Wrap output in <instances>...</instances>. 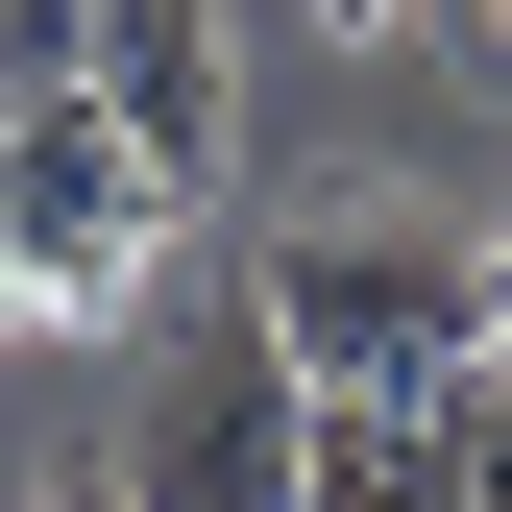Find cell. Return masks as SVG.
Listing matches in <instances>:
<instances>
[{
	"mask_svg": "<svg viewBox=\"0 0 512 512\" xmlns=\"http://www.w3.org/2000/svg\"><path fill=\"white\" fill-rule=\"evenodd\" d=\"M244 293H269V342L317 391H439V366H488V220H439V196H293L244 244Z\"/></svg>",
	"mask_w": 512,
	"mask_h": 512,
	"instance_id": "obj_1",
	"label": "cell"
},
{
	"mask_svg": "<svg viewBox=\"0 0 512 512\" xmlns=\"http://www.w3.org/2000/svg\"><path fill=\"white\" fill-rule=\"evenodd\" d=\"M171 171L98 122V74H49V98H0V317H147V269H171Z\"/></svg>",
	"mask_w": 512,
	"mask_h": 512,
	"instance_id": "obj_2",
	"label": "cell"
},
{
	"mask_svg": "<svg viewBox=\"0 0 512 512\" xmlns=\"http://www.w3.org/2000/svg\"><path fill=\"white\" fill-rule=\"evenodd\" d=\"M122 488H147V512H293V488H317V366L269 342V293H244V269L171 317L147 415H122Z\"/></svg>",
	"mask_w": 512,
	"mask_h": 512,
	"instance_id": "obj_3",
	"label": "cell"
},
{
	"mask_svg": "<svg viewBox=\"0 0 512 512\" xmlns=\"http://www.w3.org/2000/svg\"><path fill=\"white\" fill-rule=\"evenodd\" d=\"M98 122L171 171V196H220V147H244V25H220V0H98Z\"/></svg>",
	"mask_w": 512,
	"mask_h": 512,
	"instance_id": "obj_4",
	"label": "cell"
},
{
	"mask_svg": "<svg viewBox=\"0 0 512 512\" xmlns=\"http://www.w3.org/2000/svg\"><path fill=\"white\" fill-rule=\"evenodd\" d=\"M464 415H488V366H439V391H317V488L293 512H464Z\"/></svg>",
	"mask_w": 512,
	"mask_h": 512,
	"instance_id": "obj_5",
	"label": "cell"
},
{
	"mask_svg": "<svg viewBox=\"0 0 512 512\" xmlns=\"http://www.w3.org/2000/svg\"><path fill=\"white\" fill-rule=\"evenodd\" d=\"M49 74H98V0H0V98H49Z\"/></svg>",
	"mask_w": 512,
	"mask_h": 512,
	"instance_id": "obj_6",
	"label": "cell"
},
{
	"mask_svg": "<svg viewBox=\"0 0 512 512\" xmlns=\"http://www.w3.org/2000/svg\"><path fill=\"white\" fill-rule=\"evenodd\" d=\"M464 512H512V366H488V415H464Z\"/></svg>",
	"mask_w": 512,
	"mask_h": 512,
	"instance_id": "obj_7",
	"label": "cell"
},
{
	"mask_svg": "<svg viewBox=\"0 0 512 512\" xmlns=\"http://www.w3.org/2000/svg\"><path fill=\"white\" fill-rule=\"evenodd\" d=\"M342 25H366V49H439V0H342Z\"/></svg>",
	"mask_w": 512,
	"mask_h": 512,
	"instance_id": "obj_8",
	"label": "cell"
},
{
	"mask_svg": "<svg viewBox=\"0 0 512 512\" xmlns=\"http://www.w3.org/2000/svg\"><path fill=\"white\" fill-rule=\"evenodd\" d=\"M488 366H512V220H488Z\"/></svg>",
	"mask_w": 512,
	"mask_h": 512,
	"instance_id": "obj_9",
	"label": "cell"
},
{
	"mask_svg": "<svg viewBox=\"0 0 512 512\" xmlns=\"http://www.w3.org/2000/svg\"><path fill=\"white\" fill-rule=\"evenodd\" d=\"M49 512H147V488H122V464H74V488H49Z\"/></svg>",
	"mask_w": 512,
	"mask_h": 512,
	"instance_id": "obj_10",
	"label": "cell"
}]
</instances>
